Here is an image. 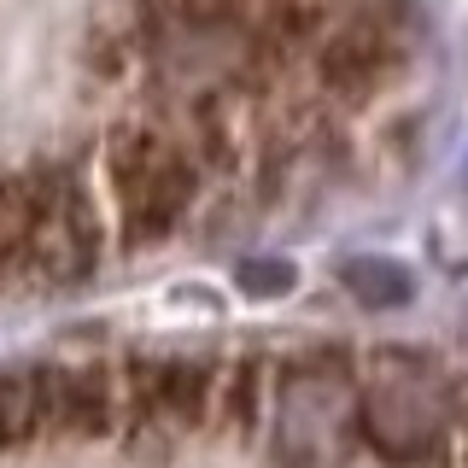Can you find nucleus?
<instances>
[{
	"label": "nucleus",
	"instance_id": "nucleus-1",
	"mask_svg": "<svg viewBox=\"0 0 468 468\" xmlns=\"http://www.w3.org/2000/svg\"><path fill=\"white\" fill-rule=\"evenodd\" d=\"M100 170H106V187H112L117 240L129 252L165 246L187 223L199 182H205V165L194 158L176 117H129V123H117L106 146H100Z\"/></svg>",
	"mask_w": 468,
	"mask_h": 468
},
{
	"label": "nucleus",
	"instance_id": "nucleus-6",
	"mask_svg": "<svg viewBox=\"0 0 468 468\" xmlns=\"http://www.w3.org/2000/svg\"><path fill=\"white\" fill-rule=\"evenodd\" d=\"M58 439H117V363H53Z\"/></svg>",
	"mask_w": 468,
	"mask_h": 468
},
{
	"label": "nucleus",
	"instance_id": "nucleus-7",
	"mask_svg": "<svg viewBox=\"0 0 468 468\" xmlns=\"http://www.w3.org/2000/svg\"><path fill=\"white\" fill-rule=\"evenodd\" d=\"M275 387V363L263 357H229L223 363V392H217V421L234 439H252L263 421V399Z\"/></svg>",
	"mask_w": 468,
	"mask_h": 468
},
{
	"label": "nucleus",
	"instance_id": "nucleus-5",
	"mask_svg": "<svg viewBox=\"0 0 468 468\" xmlns=\"http://www.w3.org/2000/svg\"><path fill=\"white\" fill-rule=\"evenodd\" d=\"M58 439L53 363H6L0 369V451H29Z\"/></svg>",
	"mask_w": 468,
	"mask_h": 468
},
{
	"label": "nucleus",
	"instance_id": "nucleus-4",
	"mask_svg": "<svg viewBox=\"0 0 468 468\" xmlns=\"http://www.w3.org/2000/svg\"><path fill=\"white\" fill-rule=\"evenodd\" d=\"M316 58V94L334 106H363L369 94L392 82V70L404 65V41L399 24L387 12H351L340 29H322V41L311 48Z\"/></svg>",
	"mask_w": 468,
	"mask_h": 468
},
{
	"label": "nucleus",
	"instance_id": "nucleus-2",
	"mask_svg": "<svg viewBox=\"0 0 468 468\" xmlns=\"http://www.w3.org/2000/svg\"><path fill=\"white\" fill-rule=\"evenodd\" d=\"M375 380L363 387V428H369L375 451L387 463H421V457H457V399L445 392L421 357L410 351H380L375 357Z\"/></svg>",
	"mask_w": 468,
	"mask_h": 468
},
{
	"label": "nucleus",
	"instance_id": "nucleus-3",
	"mask_svg": "<svg viewBox=\"0 0 468 468\" xmlns=\"http://www.w3.org/2000/svg\"><path fill=\"white\" fill-rule=\"evenodd\" d=\"M29 187V252L24 282L29 287H77L94 275L106 252V223H100L94 187L77 165H36L24 170Z\"/></svg>",
	"mask_w": 468,
	"mask_h": 468
},
{
	"label": "nucleus",
	"instance_id": "nucleus-8",
	"mask_svg": "<svg viewBox=\"0 0 468 468\" xmlns=\"http://www.w3.org/2000/svg\"><path fill=\"white\" fill-rule=\"evenodd\" d=\"M29 252V187L24 176H0V287L24 282Z\"/></svg>",
	"mask_w": 468,
	"mask_h": 468
}]
</instances>
